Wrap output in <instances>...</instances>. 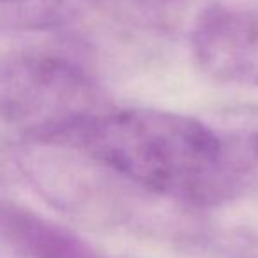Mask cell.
Segmentation results:
<instances>
[{"label":"cell","instance_id":"6da1fadb","mask_svg":"<svg viewBox=\"0 0 258 258\" xmlns=\"http://www.w3.org/2000/svg\"><path fill=\"white\" fill-rule=\"evenodd\" d=\"M62 147L138 187L212 207L218 202V145L207 118L154 108H108Z\"/></svg>","mask_w":258,"mask_h":258},{"label":"cell","instance_id":"7a4b0ae2","mask_svg":"<svg viewBox=\"0 0 258 258\" xmlns=\"http://www.w3.org/2000/svg\"><path fill=\"white\" fill-rule=\"evenodd\" d=\"M108 110L85 66L53 50L0 57V125L20 147L68 145Z\"/></svg>","mask_w":258,"mask_h":258},{"label":"cell","instance_id":"3957f363","mask_svg":"<svg viewBox=\"0 0 258 258\" xmlns=\"http://www.w3.org/2000/svg\"><path fill=\"white\" fill-rule=\"evenodd\" d=\"M189 44L209 78L258 89V11L211 6L195 22Z\"/></svg>","mask_w":258,"mask_h":258},{"label":"cell","instance_id":"277c9868","mask_svg":"<svg viewBox=\"0 0 258 258\" xmlns=\"http://www.w3.org/2000/svg\"><path fill=\"white\" fill-rule=\"evenodd\" d=\"M218 145V202L258 195V104H235L209 115Z\"/></svg>","mask_w":258,"mask_h":258},{"label":"cell","instance_id":"5b68a950","mask_svg":"<svg viewBox=\"0 0 258 258\" xmlns=\"http://www.w3.org/2000/svg\"><path fill=\"white\" fill-rule=\"evenodd\" d=\"M0 244L27 258H101L69 230L2 198Z\"/></svg>","mask_w":258,"mask_h":258},{"label":"cell","instance_id":"8992f818","mask_svg":"<svg viewBox=\"0 0 258 258\" xmlns=\"http://www.w3.org/2000/svg\"><path fill=\"white\" fill-rule=\"evenodd\" d=\"M85 0H0V34L44 32L71 23Z\"/></svg>","mask_w":258,"mask_h":258}]
</instances>
